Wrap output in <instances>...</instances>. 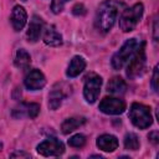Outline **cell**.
Returning a JSON list of instances; mask_svg holds the SVG:
<instances>
[{
	"label": "cell",
	"mask_w": 159,
	"mask_h": 159,
	"mask_svg": "<svg viewBox=\"0 0 159 159\" xmlns=\"http://www.w3.org/2000/svg\"><path fill=\"white\" fill-rule=\"evenodd\" d=\"M120 6L122 4L118 2L117 0L102 1L94 15V27L102 34L109 32V30L113 27L117 20Z\"/></svg>",
	"instance_id": "obj_1"
},
{
	"label": "cell",
	"mask_w": 159,
	"mask_h": 159,
	"mask_svg": "<svg viewBox=\"0 0 159 159\" xmlns=\"http://www.w3.org/2000/svg\"><path fill=\"white\" fill-rule=\"evenodd\" d=\"M143 12H144V6L142 2H137L133 6L127 7L119 17V29L123 32L133 31L135 26L139 24Z\"/></svg>",
	"instance_id": "obj_2"
},
{
	"label": "cell",
	"mask_w": 159,
	"mask_h": 159,
	"mask_svg": "<svg viewBox=\"0 0 159 159\" xmlns=\"http://www.w3.org/2000/svg\"><path fill=\"white\" fill-rule=\"evenodd\" d=\"M139 41L135 37H132L129 40H127L122 47L113 55L112 60H111V65L114 70H120L124 65H127V62L130 60V57L134 55V52L137 51V48L139 47Z\"/></svg>",
	"instance_id": "obj_3"
},
{
	"label": "cell",
	"mask_w": 159,
	"mask_h": 159,
	"mask_svg": "<svg viewBox=\"0 0 159 159\" xmlns=\"http://www.w3.org/2000/svg\"><path fill=\"white\" fill-rule=\"evenodd\" d=\"M129 119L139 129H147L153 123L150 108L143 103H137V102L132 103V106H130Z\"/></svg>",
	"instance_id": "obj_4"
},
{
	"label": "cell",
	"mask_w": 159,
	"mask_h": 159,
	"mask_svg": "<svg viewBox=\"0 0 159 159\" xmlns=\"http://www.w3.org/2000/svg\"><path fill=\"white\" fill-rule=\"evenodd\" d=\"M127 77L130 80L137 78L140 76L145 68L147 63V56H145V42H140L139 47L134 52V55L130 57V60L127 62Z\"/></svg>",
	"instance_id": "obj_5"
},
{
	"label": "cell",
	"mask_w": 159,
	"mask_h": 159,
	"mask_svg": "<svg viewBox=\"0 0 159 159\" xmlns=\"http://www.w3.org/2000/svg\"><path fill=\"white\" fill-rule=\"evenodd\" d=\"M102 86V77L97 73H89L84 77V86H83V97L86 102L94 103L99 96Z\"/></svg>",
	"instance_id": "obj_6"
},
{
	"label": "cell",
	"mask_w": 159,
	"mask_h": 159,
	"mask_svg": "<svg viewBox=\"0 0 159 159\" xmlns=\"http://www.w3.org/2000/svg\"><path fill=\"white\" fill-rule=\"evenodd\" d=\"M72 93V86L65 82H57L53 84L52 89L48 93V107L52 111H56L61 104L62 101Z\"/></svg>",
	"instance_id": "obj_7"
},
{
	"label": "cell",
	"mask_w": 159,
	"mask_h": 159,
	"mask_svg": "<svg viewBox=\"0 0 159 159\" xmlns=\"http://www.w3.org/2000/svg\"><path fill=\"white\" fill-rule=\"evenodd\" d=\"M37 153L43 157H60L65 152L63 143L57 138H47L37 145Z\"/></svg>",
	"instance_id": "obj_8"
},
{
	"label": "cell",
	"mask_w": 159,
	"mask_h": 159,
	"mask_svg": "<svg viewBox=\"0 0 159 159\" xmlns=\"http://www.w3.org/2000/svg\"><path fill=\"white\" fill-rule=\"evenodd\" d=\"M98 109L106 114L118 116L125 111V102L117 97H104L99 102Z\"/></svg>",
	"instance_id": "obj_9"
},
{
	"label": "cell",
	"mask_w": 159,
	"mask_h": 159,
	"mask_svg": "<svg viewBox=\"0 0 159 159\" xmlns=\"http://www.w3.org/2000/svg\"><path fill=\"white\" fill-rule=\"evenodd\" d=\"M40 113V104L39 103H34V102H21L19 103L11 112V116L16 119H22V118H30L34 119L37 117V114Z\"/></svg>",
	"instance_id": "obj_10"
},
{
	"label": "cell",
	"mask_w": 159,
	"mask_h": 159,
	"mask_svg": "<svg viewBox=\"0 0 159 159\" xmlns=\"http://www.w3.org/2000/svg\"><path fill=\"white\" fill-rule=\"evenodd\" d=\"M24 84L29 91L42 89L46 84V77L40 70L34 68V70H30L26 73V76L24 78Z\"/></svg>",
	"instance_id": "obj_11"
},
{
	"label": "cell",
	"mask_w": 159,
	"mask_h": 159,
	"mask_svg": "<svg viewBox=\"0 0 159 159\" xmlns=\"http://www.w3.org/2000/svg\"><path fill=\"white\" fill-rule=\"evenodd\" d=\"M43 30V20L39 16V15H34L30 20V25H29V30L26 32V37L29 42H36Z\"/></svg>",
	"instance_id": "obj_12"
},
{
	"label": "cell",
	"mask_w": 159,
	"mask_h": 159,
	"mask_svg": "<svg viewBox=\"0 0 159 159\" xmlns=\"http://www.w3.org/2000/svg\"><path fill=\"white\" fill-rule=\"evenodd\" d=\"M26 20H27L26 10L20 5H15L12 11H11V16H10V21H11L12 29L15 31L22 30L25 24H26Z\"/></svg>",
	"instance_id": "obj_13"
},
{
	"label": "cell",
	"mask_w": 159,
	"mask_h": 159,
	"mask_svg": "<svg viewBox=\"0 0 159 159\" xmlns=\"http://www.w3.org/2000/svg\"><path fill=\"white\" fill-rule=\"evenodd\" d=\"M42 39H43V42L51 47H58L63 42L62 35L56 30V27L53 25H50V26L43 29V37Z\"/></svg>",
	"instance_id": "obj_14"
},
{
	"label": "cell",
	"mask_w": 159,
	"mask_h": 159,
	"mask_svg": "<svg viewBox=\"0 0 159 159\" xmlns=\"http://www.w3.org/2000/svg\"><path fill=\"white\" fill-rule=\"evenodd\" d=\"M96 144L101 150L111 153L118 148V139L113 134H102L97 138Z\"/></svg>",
	"instance_id": "obj_15"
},
{
	"label": "cell",
	"mask_w": 159,
	"mask_h": 159,
	"mask_svg": "<svg viewBox=\"0 0 159 159\" xmlns=\"http://www.w3.org/2000/svg\"><path fill=\"white\" fill-rule=\"evenodd\" d=\"M86 68V61L82 56H73L72 60L68 63L67 71H66V76L70 78L77 77L80 76V73L83 72V70Z\"/></svg>",
	"instance_id": "obj_16"
},
{
	"label": "cell",
	"mask_w": 159,
	"mask_h": 159,
	"mask_svg": "<svg viewBox=\"0 0 159 159\" xmlns=\"http://www.w3.org/2000/svg\"><path fill=\"white\" fill-rule=\"evenodd\" d=\"M86 123V118L84 117H71L67 118L62 122L61 124V130L63 134H70L73 130H76L78 127L83 125Z\"/></svg>",
	"instance_id": "obj_17"
},
{
	"label": "cell",
	"mask_w": 159,
	"mask_h": 159,
	"mask_svg": "<svg viewBox=\"0 0 159 159\" xmlns=\"http://www.w3.org/2000/svg\"><path fill=\"white\" fill-rule=\"evenodd\" d=\"M107 91L112 94H123L127 91V83L122 77L114 76L109 80L107 84Z\"/></svg>",
	"instance_id": "obj_18"
},
{
	"label": "cell",
	"mask_w": 159,
	"mask_h": 159,
	"mask_svg": "<svg viewBox=\"0 0 159 159\" xmlns=\"http://www.w3.org/2000/svg\"><path fill=\"white\" fill-rule=\"evenodd\" d=\"M14 63L20 70H27L30 63H31V57H30L29 52L25 48H19L16 51V55H15V58H14Z\"/></svg>",
	"instance_id": "obj_19"
},
{
	"label": "cell",
	"mask_w": 159,
	"mask_h": 159,
	"mask_svg": "<svg viewBox=\"0 0 159 159\" xmlns=\"http://www.w3.org/2000/svg\"><path fill=\"white\" fill-rule=\"evenodd\" d=\"M140 147L139 138L134 133H127L124 137V148L128 150H138Z\"/></svg>",
	"instance_id": "obj_20"
},
{
	"label": "cell",
	"mask_w": 159,
	"mask_h": 159,
	"mask_svg": "<svg viewBox=\"0 0 159 159\" xmlns=\"http://www.w3.org/2000/svg\"><path fill=\"white\" fill-rule=\"evenodd\" d=\"M86 144V137L83 134H75L68 139V145L73 148H82Z\"/></svg>",
	"instance_id": "obj_21"
},
{
	"label": "cell",
	"mask_w": 159,
	"mask_h": 159,
	"mask_svg": "<svg viewBox=\"0 0 159 159\" xmlns=\"http://www.w3.org/2000/svg\"><path fill=\"white\" fill-rule=\"evenodd\" d=\"M67 1L68 0H52V2H51V10H52V12L53 14L62 12V10H63L65 5L67 4Z\"/></svg>",
	"instance_id": "obj_22"
},
{
	"label": "cell",
	"mask_w": 159,
	"mask_h": 159,
	"mask_svg": "<svg viewBox=\"0 0 159 159\" xmlns=\"http://www.w3.org/2000/svg\"><path fill=\"white\" fill-rule=\"evenodd\" d=\"M72 14L76 16H83L86 14V7L83 4H76L72 7Z\"/></svg>",
	"instance_id": "obj_23"
},
{
	"label": "cell",
	"mask_w": 159,
	"mask_h": 159,
	"mask_svg": "<svg viewBox=\"0 0 159 159\" xmlns=\"http://www.w3.org/2000/svg\"><path fill=\"white\" fill-rule=\"evenodd\" d=\"M158 80H159V73H158V66L154 67V71H153V77H152V87H153V91L157 93L158 92Z\"/></svg>",
	"instance_id": "obj_24"
},
{
	"label": "cell",
	"mask_w": 159,
	"mask_h": 159,
	"mask_svg": "<svg viewBox=\"0 0 159 159\" xmlns=\"http://www.w3.org/2000/svg\"><path fill=\"white\" fill-rule=\"evenodd\" d=\"M148 138H149V140H150L153 144H158V143H159V133H158V130L150 132L149 135H148Z\"/></svg>",
	"instance_id": "obj_25"
},
{
	"label": "cell",
	"mask_w": 159,
	"mask_h": 159,
	"mask_svg": "<svg viewBox=\"0 0 159 159\" xmlns=\"http://www.w3.org/2000/svg\"><path fill=\"white\" fill-rule=\"evenodd\" d=\"M15 157H24V158H30V154H29V153H25V152H15V153L10 154V158H15Z\"/></svg>",
	"instance_id": "obj_26"
},
{
	"label": "cell",
	"mask_w": 159,
	"mask_h": 159,
	"mask_svg": "<svg viewBox=\"0 0 159 159\" xmlns=\"http://www.w3.org/2000/svg\"><path fill=\"white\" fill-rule=\"evenodd\" d=\"M153 30H154V36L153 37H154V41L157 42L158 41V20L157 19L154 20V27H153Z\"/></svg>",
	"instance_id": "obj_27"
},
{
	"label": "cell",
	"mask_w": 159,
	"mask_h": 159,
	"mask_svg": "<svg viewBox=\"0 0 159 159\" xmlns=\"http://www.w3.org/2000/svg\"><path fill=\"white\" fill-rule=\"evenodd\" d=\"M1 148H2V144H1V143H0V150H1Z\"/></svg>",
	"instance_id": "obj_28"
},
{
	"label": "cell",
	"mask_w": 159,
	"mask_h": 159,
	"mask_svg": "<svg viewBox=\"0 0 159 159\" xmlns=\"http://www.w3.org/2000/svg\"><path fill=\"white\" fill-rule=\"evenodd\" d=\"M22 1H27V0H22Z\"/></svg>",
	"instance_id": "obj_29"
}]
</instances>
